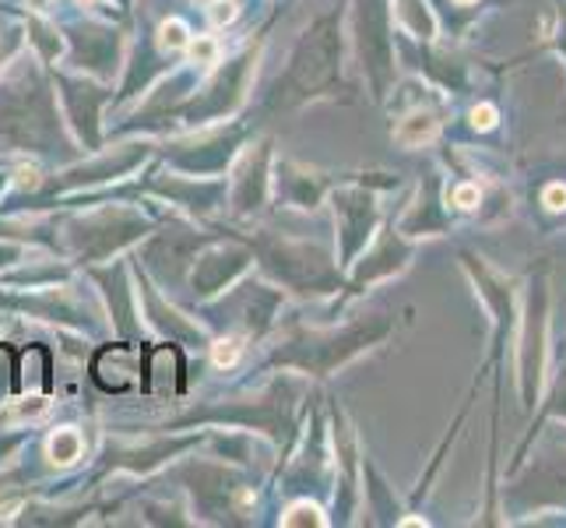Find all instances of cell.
<instances>
[{
  "label": "cell",
  "instance_id": "6da1fadb",
  "mask_svg": "<svg viewBox=\"0 0 566 528\" xmlns=\"http://www.w3.org/2000/svg\"><path fill=\"white\" fill-rule=\"evenodd\" d=\"M342 89V32L338 11L321 14L314 25L303 32L289 56L285 74L268 92L264 110H292L321 95H338Z\"/></svg>",
  "mask_w": 566,
  "mask_h": 528
},
{
  "label": "cell",
  "instance_id": "7a4b0ae2",
  "mask_svg": "<svg viewBox=\"0 0 566 528\" xmlns=\"http://www.w3.org/2000/svg\"><path fill=\"white\" fill-rule=\"evenodd\" d=\"M0 103H4V116H53L50 110V95H46V85L39 82H29V92L25 89H8L4 95H0ZM43 131H53V121H8V134L25 145H39L43 142Z\"/></svg>",
  "mask_w": 566,
  "mask_h": 528
},
{
  "label": "cell",
  "instance_id": "3957f363",
  "mask_svg": "<svg viewBox=\"0 0 566 528\" xmlns=\"http://www.w3.org/2000/svg\"><path fill=\"white\" fill-rule=\"evenodd\" d=\"M472 121H475V127H482V131H485V127H493V124H496V110H493V106H482V110L472 113Z\"/></svg>",
  "mask_w": 566,
  "mask_h": 528
},
{
  "label": "cell",
  "instance_id": "277c9868",
  "mask_svg": "<svg viewBox=\"0 0 566 528\" xmlns=\"http://www.w3.org/2000/svg\"><path fill=\"white\" fill-rule=\"evenodd\" d=\"M545 205H549L553 211L566 208V187H549V194H545Z\"/></svg>",
  "mask_w": 566,
  "mask_h": 528
},
{
  "label": "cell",
  "instance_id": "5b68a950",
  "mask_svg": "<svg viewBox=\"0 0 566 528\" xmlns=\"http://www.w3.org/2000/svg\"><path fill=\"white\" fill-rule=\"evenodd\" d=\"M458 4H472V0H458Z\"/></svg>",
  "mask_w": 566,
  "mask_h": 528
}]
</instances>
